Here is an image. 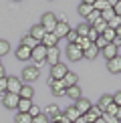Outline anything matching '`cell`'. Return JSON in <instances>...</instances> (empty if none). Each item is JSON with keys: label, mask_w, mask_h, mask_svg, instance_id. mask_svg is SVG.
Wrapping results in <instances>:
<instances>
[{"label": "cell", "mask_w": 121, "mask_h": 123, "mask_svg": "<svg viewBox=\"0 0 121 123\" xmlns=\"http://www.w3.org/2000/svg\"><path fill=\"white\" fill-rule=\"evenodd\" d=\"M38 75H40V69H38V67H36V65H28V67H24V69H22L20 81H22L24 85H28V83H32V81H36Z\"/></svg>", "instance_id": "cell-1"}, {"label": "cell", "mask_w": 121, "mask_h": 123, "mask_svg": "<svg viewBox=\"0 0 121 123\" xmlns=\"http://www.w3.org/2000/svg\"><path fill=\"white\" fill-rule=\"evenodd\" d=\"M40 26L47 30V32H54V28H57V14L44 12L42 18H40Z\"/></svg>", "instance_id": "cell-2"}, {"label": "cell", "mask_w": 121, "mask_h": 123, "mask_svg": "<svg viewBox=\"0 0 121 123\" xmlns=\"http://www.w3.org/2000/svg\"><path fill=\"white\" fill-rule=\"evenodd\" d=\"M32 61L36 63L38 69H40V63H42V61H47V47H44L42 43H38L36 47L32 49Z\"/></svg>", "instance_id": "cell-3"}, {"label": "cell", "mask_w": 121, "mask_h": 123, "mask_svg": "<svg viewBox=\"0 0 121 123\" xmlns=\"http://www.w3.org/2000/svg\"><path fill=\"white\" fill-rule=\"evenodd\" d=\"M6 93H14V95H18L20 93V89H22V81H20V77H6Z\"/></svg>", "instance_id": "cell-4"}, {"label": "cell", "mask_w": 121, "mask_h": 123, "mask_svg": "<svg viewBox=\"0 0 121 123\" xmlns=\"http://www.w3.org/2000/svg\"><path fill=\"white\" fill-rule=\"evenodd\" d=\"M67 73H69V69H67V65H63V63H57V65L50 67V79H54V81H60Z\"/></svg>", "instance_id": "cell-5"}, {"label": "cell", "mask_w": 121, "mask_h": 123, "mask_svg": "<svg viewBox=\"0 0 121 123\" xmlns=\"http://www.w3.org/2000/svg\"><path fill=\"white\" fill-rule=\"evenodd\" d=\"M48 85H50V91H53L54 97H67V87L63 85V81L48 79Z\"/></svg>", "instance_id": "cell-6"}, {"label": "cell", "mask_w": 121, "mask_h": 123, "mask_svg": "<svg viewBox=\"0 0 121 123\" xmlns=\"http://www.w3.org/2000/svg\"><path fill=\"white\" fill-rule=\"evenodd\" d=\"M67 59L69 61H81L83 59V49L77 44H69L67 47Z\"/></svg>", "instance_id": "cell-7"}, {"label": "cell", "mask_w": 121, "mask_h": 123, "mask_svg": "<svg viewBox=\"0 0 121 123\" xmlns=\"http://www.w3.org/2000/svg\"><path fill=\"white\" fill-rule=\"evenodd\" d=\"M18 101H20L18 95L6 93V95H4V99H2V103H4V107H6V109H16V107H18Z\"/></svg>", "instance_id": "cell-8"}, {"label": "cell", "mask_w": 121, "mask_h": 123, "mask_svg": "<svg viewBox=\"0 0 121 123\" xmlns=\"http://www.w3.org/2000/svg\"><path fill=\"white\" fill-rule=\"evenodd\" d=\"M14 55H16L18 61H30V59H32V49H28V47H24V44H20Z\"/></svg>", "instance_id": "cell-9"}, {"label": "cell", "mask_w": 121, "mask_h": 123, "mask_svg": "<svg viewBox=\"0 0 121 123\" xmlns=\"http://www.w3.org/2000/svg\"><path fill=\"white\" fill-rule=\"evenodd\" d=\"M75 107H77V111H79L81 115H85V113H89V109H91L93 105H91V101H89V99L81 97V99H77V101H75Z\"/></svg>", "instance_id": "cell-10"}, {"label": "cell", "mask_w": 121, "mask_h": 123, "mask_svg": "<svg viewBox=\"0 0 121 123\" xmlns=\"http://www.w3.org/2000/svg\"><path fill=\"white\" fill-rule=\"evenodd\" d=\"M42 113L47 115L50 121H59V117H60V109H59L57 105H47V107H44V111H42Z\"/></svg>", "instance_id": "cell-11"}, {"label": "cell", "mask_w": 121, "mask_h": 123, "mask_svg": "<svg viewBox=\"0 0 121 123\" xmlns=\"http://www.w3.org/2000/svg\"><path fill=\"white\" fill-rule=\"evenodd\" d=\"M59 57H60V50H59V47H53V49H47V63H48L50 67L59 63Z\"/></svg>", "instance_id": "cell-12"}, {"label": "cell", "mask_w": 121, "mask_h": 123, "mask_svg": "<svg viewBox=\"0 0 121 123\" xmlns=\"http://www.w3.org/2000/svg\"><path fill=\"white\" fill-rule=\"evenodd\" d=\"M28 34H30L34 40H36V43H42V38H44V34H47V30L40 26V24H34V26L30 28V32H28Z\"/></svg>", "instance_id": "cell-13"}, {"label": "cell", "mask_w": 121, "mask_h": 123, "mask_svg": "<svg viewBox=\"0 0 121 123\" xmlns=\"http://www.w3.org/2000/svg\"><path fill=\"white\" fill-rule=\"evenodd\" d=\"M99 117H103V111H101L97 105H93V107L89 109V113H85V119H87L89 123H95Z\"/></svg>", "instance_id": "cell-14"}, {"label": "cell", "mask_w": 121, "mask_h": 123, "mask_svg": "<svg viewBox=\"0 0 121 123\" xmlns=\"http://www.w3.org/2000/svg\"><path fill=\"white\" fill-rule=\"evenodd\" d=\"M69 30H71V26H69V22H57V28H54V37L57 38H65L69 34Z\"/></svg>", "instance_id": "cell-15"}, {"label": "cell", "mask_w": 121, "mask_h": 123, "mask_svg": "<svg viewBox=\"0 0 121 123\" xmlns=\"http://www.w3.org/2000/svg\"><path fill=\"white\" fill-rule=\"evenodd\" d=\"M101 53V50L95 47V43H91L87 49H83V59H89V61H93V59H97V55Z\"/></svg>", "instance_id": "cell-16"}, {"label": "cell", "mask_w": 121, "mask_h": 123, "mask_svg": "<svg viewBox=\"0 0 121 123\" xmlns=\"http://www.w3.org/2000/svg\"><path fill=\"white\" fill-rule=\"evenodd\" d=\"M107 69H109V73H113V75L121 73V57H119V55H117L115 59L107 61Z\"/></svg>", "instance_id": "cell-17"}, {"label": "cell", "mask_w": 121, "mask_h": 123, "mask_svg": "<svg viewBox=\"0 0 121 123\" xmlns=\"http://www.w3.org/2000/svg\"><path fill=\"white\" fill-rule=\"evenodd\" d=\"M65 117L69 119V123H75V121L81 117V113L77 111V107H75V105H71V107H67V109H65Z\"/></svg>", "instance_id": "cell-18"}, {"label": "cell", "mask_w": 121, "mask_h": 123, "mask_svg": "<svg viewBox=\"0 0 121 123\" xmlns=\"http://www.w3.org/2000/svg\"><path fill=\"white\" fill-rule=\"evenodd\" d=\"M101 53L105 55V59H107V61H111V59H115V57L119 55V49H115V44H111V43H109L107 47L101 50Z\"/></svg>", "instance_id": "cell-19"}, {"label": "cell", "mask_w": 121, "mask_h": 123, "mask_svg": "<svg viewBox=\"0 0 121 123\" xmlns=\"http://www.w3.org/2000/svg\"><path fill=\"white\" fill-rule=\"evenodd\" d=\"M60 81H63V85H65V87L69 89V87H73V85H77V83H79V77L75 75V73H71V71H69V73L65 75V77H63Z\"/></svg>", "instance_id": "cell-20"}, {"label": "cell", "mask_w": 121, "mask_h": 123, "mask_svg": "<svg viewBox=\"0 0 121 123\" xmlns=\"http://www.w3.org/2000/svg\"><path fill=\"white\" fill-rule=\"evenodd\" d=\"M42 44L47 49H53V47H57V44H59V38L54 37L53 32H47V34H44V38H42Z\"/></svg>", "instance_id": "cell-21"}, {"label": "cell", "mask_w": 121, "mask_h": 123, "mask_svg": "<svg viewBox=\"0 0 121 123\" xmlns=\"http://www.w3.org/2000/svg\"><path fill=\"white\" fill-rule=\"evenodd\" d=\"M30 107H32V99H20V101H18L16 111H18V113H28Z\"/></svg>", "instance_id": "cell-22"}, {"label": "cell", "mask_w": 121, "mask_h": 123, "mask_svg": "<svg viewBox=\"0 0 121 123\" xmlns=\"http://www.w3.org/2000/svg\"><path fill=\"white\" fill-rule=\"evenodd\" d=\"M111 103H113V95H103V97H101V99H99L97 107H99V109H101V111H103V113H105V109H107V107H109Z\"/></svg>", "instance_id": "cell-23"}, {"label": "cell", "mask_w": 121, "mask_h": 123, "mask_svg": "<svg viewBox=\"0 0 121 123\" xmlns=\"http://www.w3.org/2000/svg\"><path fill=\"white\" fill-rule=\"evenodd\" d=\"M32 95H34V89L30 85H22V89H20V93H18L20 99H32Z\"/></svg>", "instance_id": "cell-24"}, {"label": "cell", "mask_w": 121, "mask_h": 123, "mask_svg": "<svg viewBox=\"0 0 121 123\" xmlns=\"http://www.w3.org/2000/svg\"><path fill=\"white\" fill-rule=\"evenodd\" d=\"M67 97H71L73 101L81 99V89H79V85H73V87H69V89H67Z\"/></svg>", "instance_id": "cell-25"}, {"label": "cell", "mask_w": 121, "mask_h": 123, "mask_svg": "<svg viewBox=\"0 0 121 123\" xmlns=\"http://www.w3.org/2000/svg\"><path fill=\"white\" fill-rule=\"evenodd\" d=\"M20 44H24V47H28V49H34L38 43H36V40H34L32 37H30V34H24V37L20 38Z\"/></svg>", "instance_id": "cell-26"}, {"label": "cell", "mask_w": 121, "mask_h": 123, "mask_svg": "<svg viewBox=\"0 0 121 123\" xmlns=\"http://www.w3.org/2000/svg\"><path fill=\"white\" fill-rule=\"evenodd\" d=\"M77 10H79V14H81V16H85V18H87L89 14L93 12V6H91V4H83V2H81Z\"/></svg>", "instance_id": "cell-27"}, {"label": "cell", "mask_w": 121, "mask_h": 123, "mask_svg": "<svg viewBox=\"0 0 121 123\" xmlns=\"http://www.w3.org/2000/svg\"><path fill=\"white\" fill-rule=\"evenodd\" d=\"M107 8H111L107 4V0H95V4H93V10H97V12H103Z\"/></svg>", "instance_id": "cell-28"}, {"label": "cell", "mask_w": 121, "mask_h": 123, "mask_svg": "<svg viewBox=\"0 0 121 123\" xmlns=\"http://www.w3.org/2000/svg\"><path fill=\"white\" fill-rule=\"evenodd\" d=\"M91 26H93L95 30H97L99 34H103V32H105V28H107V22H105L103 18H99L97 22H93V24H91Z\"/></svg>", "instance_id": "cell-29"}, {"label": "cell", "mask_w": 121, "mask_h": 123, "mask_svg": "<svg viewBox=\"0 0 121 123\" xmlns=\"http://www.w3.org/2000/svg\"><path fill=\"white\" fill-rule=\"evenodd\" d=\"M89 28H91V24H89V22H83V24H79L75 30H77L79 37H87V34H89Z\"/></svg>", "instance_id": "cell-30"}, {"label": "cell", "mask_w": 121, "mask_h": 123, "mask_svg": "<svg viewBox=\"0 0 121 123\" xmlns=\"http://www.w3.org/2000/svg\"><path fill=\"white\" fill-rule=\"evenodd\" d=\"M14 121H16V123H32V117H30L28 113H16Z\"/></svg>", "instance_id": "cell-31"}, {"label": "cell", "mask_w": 121, "mask_h": 123, "mask_svg": "<svg viewBox=\"0 0 121 123\" xmlns=\"http://www.w3.org/2000/svg\"><path fill=\"white\" fill-rule=\"evenodd\" d=\"M101 37H103L105 40H107V43H113V40H115V37H117V34H115V30H113V28H109V26H107V28H105V32L101 34Z\"/></svg>", "instance_id": "cell-32"}, {"label": "cell", "mask_w": 121, "mask_h": 123, "mask_svg": "<svg viewBox=\"0 0 121 123\" xmlns=\"http://www.w3.org/2000/svg\"><path fill=\"white\" fill-rule=\"evenodd\" d=\"M113 16H117V14H115V10H113V8H107V10H103V12H101V18H103L105 22H109V20L113 18Z\"/></svg>", "instance_id": "cell-33"}, {"label": "cell", "mask_w": 121, "mask_h": 123, "mask_svg": "<svg viewBox=\"0 0 121 123\" xmlns=\"http://www.w3.org/2000/svg\"><path fill=\"white\" fill-rule=\"evenodd\" d=\"M107 26H109V28H113V30H117V28L121 26V16H113V18L107 22Z\"/></svg>", "instance_id": "cell-34"}, {"label": "cell", "mask_w": 121, "mask_h": 123, "mask_svg": "<svg viewBox=\"0 0 121 123\" xmlns=\"http://www.w3.org/2000/svg\"><path fill=\"white\" fill-rule=\"evenodd\" d=\"M65 38L69 40V44H75V43H77V38H79V34H77V30H75V28H71V30H69V34H67Z\"/></svg>", "instance_id": "cell-35"}, {"label": "cell", "mask_w": 121, "mask_h": 123, "mask_svg": "<svg viewBox=\"0 0 121 123\" xmlns=\"http://www.w3.org/2000/svg\"><path fill=\"white\" fill-rule=\"evenodd\" d=\"M99 18H101V12H97V10H93V12H91L89 16H87V22H89V24H93V22H97Z\"/></svg>", "instance_id": "cell-36"}, {"label": "cell", "mask_w": 121, "mask_h": 123, "mask_svg": "<svg viewBox=\"0 0 121 123\" xmlns=\"http://www.w3.org/2000/svg\"><path fill=\"white\" fill-rule=\"evenodd\" d=\"M75 44H77V47H81V49H87V47H89L91 43H89V38H87V37H79V38H77V43H75Z\"/></svg>", "instance_id": "cell-37"}, {"label": "cell", "mask_w": 121, "mask_h": 123, "mask_svg": "<svg viewBox=\"0 0 121 123\" xmlns=\"http://www.w3.org/2000/svg\"><path fill=\"white\" fill-rule=\"evenodd\" d=\"M10 50V44H8V40H0V57H4Z\"/></svg>", "instance_id": "cell-38"}, {"label": "cell", "mask_w": 121, "mask_h": 123, "mask_svg": "<svg viewBox=\"0 0 121 123\" xmlns=\"http://www.w3.org/2000/svg\"><path fill=\"white\" fill-rule=\"evenodd\" d=\"M32 123H50V119L44 113H40V115H36V117H32Z\"/></svg>", "instance_id": "cell-39"}, {"label": "cell", "mask_w": 121, "mask_h": 123, "mask_svg": "<svg viewBox=\"0 0 121 123\" xmlns=\"http://www.w3.org/2000/svg\"><path fill=\"white\" fill-rule=\"evenodd\" d=\"M107 44H109V43H107V40H105V38H103V37H101V34H99V38L95 40V47H97L99 50H103L105 47H107Z\"/></svg>", "instance_id": "cell-40"}, {"label": "cell", "mask_w": 121, "mask_h": 123, "mask_svg": "<svg viewBox=\"0 0 121 123\" xmlns=\"http://www.w3.org/2000/svg\"><path fill=\"white\" fill-rule=\"evenodd\" d=\"M87 38H89V43H95V40L99 38V32H97V30H95L93 26H91V28H89V34H87Z\"/></svg>", "instance_id": "cell-41"}, {"label": "cell", "mask_w": 121, "mask_h": 123, "mask_svg": "<svg viewBox=\"0 0 121 123\" xmlns=\"http://www.w3.org/2000/svg\"><path fill=\"white\" fill-rule=\"evenodd\" d=\"M103 119H105V123H121L115 115H109V113H103Z\"/></svg>", "instance_id": "cell-42"}, {"label": "cell", "mask_w": 121, "mask_h": 123, "mask_svg": "<svg viewBox=\"0 0 121 123\" xmlns=\"http://www.w3.org/2000/svg\"><path fill=\"white\" fill-rule=\"evenodd\" d=\"M117 109H119L117 105H115V103H111V105L107 107V109H105V113H109V115H115V113H117Z\"/></svg>", "instance_id": "cell-43"}, {"label": "cell", "mask_w": 121, "mask_h": 123, "mask_svg": "<svg viewBox=\"0 0 121 123\" xmlns=\"http://www.w3.org/2000/svg\"><path fill=\"white\" fill-rule=\"evenodd\" d=\"M28 115H30V117H36V115H40V107L32 105V107H30V111H28Z\"/></svg>", "instance_id": "cell-44"}, {"label": "cell", "mask_w": 121, "mask_h": 123, "mask_svg": "<svg viewBox=\"0 0 121 123\" xmlns=\"http://www.w3.org/2000/svg\"><path fill=\"white\" fill-rule=\"evenodd\" d=\"M113 103L117 105V107H121V91H117V93L113 95Z\"/></svg>", "instance_id": "cell-45"}, {"label": "cell", "mask_w": 121, "mask_h": 123, "mask_svg": "<svg viewBox=\"0 0 121 123\" xmlns=\"http://www.w3.org/2000/svg\"><path fill=\"white\" fill-rule=\"evenodd\" d=\"M6 77H4V79H0V93H6Z\"/></svg>", "instance_id": "cell-46"}, {"label": "cell", "mask_w": 121, "mask_h": 123, "mask_svg": "<svg viewBox=\"0 0 121 123\" xmlns=\"http://www.w3.org/2000/svg\"><path fill=\"white\" fill-rule=\"evenodd\" d=\"M113 10H115V14H117V16H121V0H119V2L113 6Z\"/></svg>", "instance_id": "cell-47"}, {"label": "cell", "mask_w": 121, "mask_h": 123, "mask_svg": "<svg viewBox=\"0 0 121 123\" xmlns=\"http://www.w3.org/2000/svg\"><path fill=\"white\" fill-rule=\"evenodd\" d=\"M75 123H89V121H87V119H85V115H81V117H79V119H77V121H75Z\"/></svg>", "instance_id": "cell-48"}, {"label": "cell", "mask_w": 121, "mask_h": 123, "mask_svg": "<svg viewBox=\"0 0 121 123\" xmlns=\"http://www.w3.org/2000/svg\"><path fill=\"white\" fill-rule=\"evenodd\" d=\"M4 77H6V71H4V67L0 65V79H4Z\"/></svg>", "instance_id": "cell-49"}, {"label": "cell", "mask_w": 121, "mask_h": 123, "mask_svg": "<svg viewBox=\"0 0 121 123\" xmlns=\"http://www.w3.org/2000/svg\"><path fill=\"white\" fill-rule=\"evenodd\" d=\"M117 2H119V0H107V4H109L111 8H113V6H115V4H117Z\"/></svg>", "instance_id": "cell-50"}, {"label": "cell", "mask_w": 121, "mask_h": 123, "mask_svg": "<svg viewBox=\"0 0 121 123\" xmlns=\"http://www.w3.org/2000/svg\"><path fill=\"white\" fill-rule=\"evenodd\" d=\"M81 2H83V4H91V6H93V4H95V0H81Z\"/></svg>", "instance_id": "cell-51"}, {"label": "cell", "mask_w": 121, "mask_h": 123, "mask_svg": "<svg viewBox=\"0 0 121 123\" xmlns=\"http://www.w3.org/2000/svg\"><path fill=\"white\" fill-rule=\"evenodd\" d=\"M115 117H117V119L121 121V107H119V109H117V113H115Z\"/></svg>", "instance_id": "cell-52"}, {"label": "cell", "mask_w": 121, "mask_h": 123, "mask_svg": "<svg viewBox=\"0 0 121 123\" xmlns=\"http://www.w3.org/2000/svg\"><path fill=\"white\" fill-rule=\"evenodd\" d=\"M115 34H117V37H119V38H121V26H119V28H117V30H115Z\"/></svg>", "instance_id": "cell-53"}, {"label": "cell", "mask_w": 121, "mask_h": 123, "mask_svg": "<svg viewBox=\"0 0 121 123\" xmlns=\"http://www.w3.org/2000/svg\"><path fill=\"white\" fill-rule=\"evenodd\" d=\"M95 123H105V119H103V117H99V119L95 121Z\"/></svg>", "instance_id": "cell-54"}, {"label": "cell", "mask_w": 121, "mask_h": 123, "mask_svg": "<svg viewBox=\"0 0 121 123\" xmlns=\"http://www.w3.org/2000/svg\"><path fill=\"white\" fill-rule=\"evenodd\" d=\"M50 123H59V121H50Z\"/></svg>", "instance_id": "cell-55"}, {"label": "cell", "mask_w": 121, "mask_h": 123, "mask_svg": "<svg viewBox=\"0 0 121 123\" xmlns=\"http://www.w3.org/2000/svg\"><path fill=\"white\" fill-rule=\"evenodd\" d=\"M16 2H18V0H16Z\"/></svg>", "instance_id": "cell-56"}]
</instances>
